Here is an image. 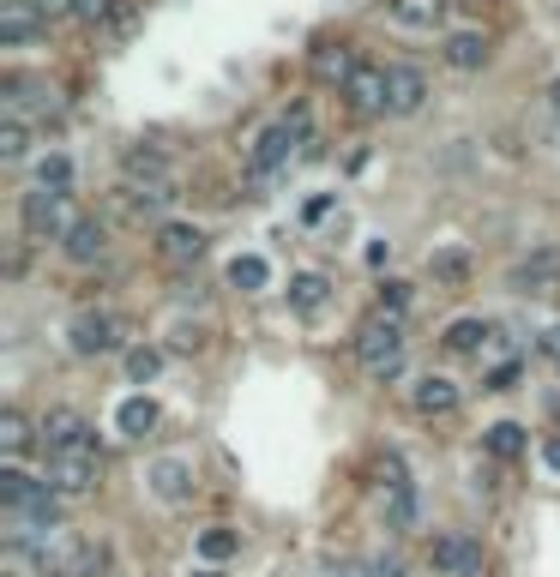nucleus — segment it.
<instances>
[{
    "mask_svg": "<svg viewBox=\"0 0 560 577\" xmlns=\"http://www.w3.org/2000/svg\"><path fill=\"white\" fill-rule=\"evenodd\" d=\"M307 139H314V121H307V109L296 102L284 121H272L254 139V151H247V181H254V187L277 181V175L289 169V157H296V145H307Z\"/></svg>",
    "mask_w": 560,
    "mask_h": 577,
    "instance_id": "1",
    "label": "nucleus"
},
{
    "mask_svg": "<svg viewBox=\"0 0 560 577\" xmlns=\"http://www.w3.org/2000/svg\"><path fill=\"white\" fill-rule=\"evenodd\" d=\"M356 361H362V374H374L380 385L404 374V319H386V314H374L356 331Z\"/></svg>",
    "mask_w": 560,
    "mask_h": 577,
    "instance_id": "2",
    "label": "nucleus"
},
{
    "mask_svg": "<svg viewBox=\"0 0 560 577\" xmlns=\"http://www.w3.org/2000/svg\"><path fill=\"white\" fill-rule=\"evenodd\" d=\"M19 223H24V235L31 241H67L72 235V192H49V187H31L19 199Z\"/></svg>",
    "mask_w": 560,
    "mask_h": 577,
    "instance_id": "3",
    "label": "nucleus"
},
{
    "mask_svg": "<svg viewBox=\"0 0 560 577\" xmlns=\"http://www.w3.org/2000/svg\"><path fill=\"white\" fill-rule=\"evenodd\" d=\"M429 566L440 577H489V554H482L477 536H464V529H446L434 547H429Z\"/></svg>",
    "mask_w": 560,
    "mask_h": 577,
    "instance_id": "4",
    "label": "nucleus"
},
{
    "mask_svg": "<svg viewBox=\"0 0 560 577\" xmlns=\"http://www.w3.org/2000/svg\"><path fill=\"white\" fill-rule=\"evenodd\" d=\"M42 481H49L61 499H85V494H97L102 464H97V451H61V457H49V476Z\"/></svg>",
    "mask_w": 560,
    "mask_h": 577,
    "instance_id": "5",
    "label": "nucleus"
},
{
    "mask_svg": "<svg viewBox=\"0 0 560 577\" xmlns=\"http://www.w3.org/2000/svg\"><path fill=\"white\" fill-rule=\"evenodd\" d=\"M42 451L61 457V451H97V427L79 416V409H49L42 416Z\"/></svg>",
    "mask_w": 560,
    "mask_h": 577,
    "instance_id": "6",
    "label": "nucleus"
},
{
    "mask_svg": "<svg viewBox=\"0 0 560 577\" xmlns=\"http://www.w3.org/2000/svg\"><path fill=\"white\" fill-rule=\"evenodd\" d=\"M67 349L79 355V361H97V355H115L121 349V325L109 314H79L67 325Z\"/></svg>",
    "mask_w": 560,
    "mask_h": 577,
    "instance_id": "7",
    "label": "nucleus"
},
{
    "mask_svg": "<svg viewBox=\"0 0 560 577\" xmlns=\"http://www.w3.org/2000/svg\"><path fill=\"white\" fill-rule=\"evenodd\" d=\"M344 97H350V109H356V115H380V109H386V67L356 61V72L344 79Z\"/></svg>",
    "mask_w": 560,
    "mask_h": 577,
    "instance_id": "8",
    "label": "nucleus"
},
{
    "mask_svg": "<svg viewBox=\"0 0 560 577\" xmlns=\"http://www.w3.org/2000/svg\"><path fill=\"white\" fill-rule=\"evenodd\" d=\"M422 102H429V79L404 61L386 67V115H416Z\"/></svg>",
    "mask_w": 560,
    "mask_h": 577,
    "instance_id": "9",
    "label": "nucleus"
},
{
    "mask_svg": "<svg viewBox=\"0 0 560 577\" xmlns=\"http://www.w3.org/2000/svg\"><path fill=\"white\" fill-rule=\"evenodd\" d=\"M554 283H560V247H537L530 259L512 265V289H519V295H542Z\"/></svg>",
    "mask_w": 560,
    "mask_h": 577,
    "instance_id": "10",
    "label": "nucleus"
},
{
    "mask_svg": "<svg viewBox=\"0 0 560 577\" xmlns=\"http://www.w3.org/2000/svg\"><path fill=\"white\" fill-rule=\"evenodd\" d=\"M42 12L31 7V0H7V7H0V42H7V49H31V42L42 37Z\"/></svg>",
    "mask_w": 560,
    "mask_h": 577,
    "instance_id": "11",
    "label": "nucleus"
},
{
    "mask_svg": "<svg viewBox=\"0 0 560 577\" xmlns=\"http://www.w3.org/2000/svg\"><path fill=\"white\" fill-rule=\"evenodd\" d=\"M157 253L169 265H199L205 259V229L199 223H164L157 229Z\"/></svg>",
    "mask_w": 560,
    "mask_h": 577,
    "instance_id": "12",
    "label": "nucleus"
},
{
    "mask_svg": "<svg viewBox=\"0 0 560 577\" xmlns=\"http://www.w3.org/2000/svg\"><path fill=\"white\" fill-rule=\"evenodd\" d=\"M145 481H151V494L164 499V506H181V499L194 494V469H187L181 457H157V464L145 469Z\"/></svg>",
    "mask_w": 560,
    "mask_h": 577,
    "instance_id": "13",
    "label": "nucleus"
},
{
    "mask_svg": "<svg viewBox=\"0 0 560 577\" xmlns=\"http://www.w3.org/2000/svg\"><path fill=\"white\" fill-rule=\"evenodd\" d=\"M410 409H416V416H452V409H459V385H452L446 374H429V379H416V391H410Z\"/></svg>",
    "mask_w": 560,
    "mask_h": 577,
    "instance_id": "14",
    "label": "nucleus"
},
{
    "mask_svg": "<svg viewBox=\"0 0 560 577\" xmlns=\"http://www.w3.org/2000/svg\"><path fill=\"white\" fill-rule=\"evenodd\" d=\"M121 169L132 187H164L169 181V157L157 151V145H127L121 151Z\"/></svg>",
    "mask_w": 560,
    "mask_h": 577,
    "instance_id": "15",
    "label": "nucleus"
},
{
    "mask_svg": "<svg viewBox=\"0 0 560 577\" xmlns=\"http://www.w3.org/2000/svg\"><path fill=\"white\" fill-rule=\"evenodd\" d=\"M332 301V283H326V271H296L289 277V314H302V319H314L320 307Z\"/></svg>",
    "mask_w": 560,
    "mask_h": 577,
    "instance_id": "16",
    "label": "nucleus"
},
{
    "mask_svg": "<svg viewBox=\"0 0 560 577\" xmlns=\"http://www.w3.org/2000/svg\"><path fill=\"white\" fill-rule=\"evenodd\" d=\"M157 427V404L145 391H132V397H121V409H115V434L121 439H145Z\"/></svg>",
    "mask_w": 560,
    "mask_h": 577,
    "instance_id": "17",
    "label": "nucleus"
},
{
    "mask_svg": "<svg viewBox=\"0 0 560 577\" xmlns=\"http://www.w3.org/2000/svg\"><path fill=\"white\" fill-rule=\"evenodd\" d=\"M61 247H67V259H72V265H91V259H102V247H109V229H102L97 217H79Z\"/></svg>",
    "mask_w": 560,
    "mask_h": 577,
    "instance_id": "18",
    "label": "nucleus"
},
{
    "mask_svg": "<svg viewBox=\"0 0 560 577\" xmlns=\"http://www.w3.org/2000/svg\"><path fill=\"white\" fill-rule=\"evenodd\" d=\"M482 61H489V37H477V31L446 37V67L452 72H482Z\"/></svg>",
    "mask_w": 560,
    "mask_h": 577,
    "instance_id": "19",
    "label": "nucleus"
},
{
    "mask_svg": "<svg viewBox=\"0 0 560 577\" xmlns=\"http://www.w3.org/2000/svg\"><path fill=\"white\" fill-rule=\"evenodd\" d=\"M392 24H404V31H434L440 19H446V0H392Z\"/></svg>",
    "mask_w": 560,
    "mask_h": 577,
    "instance_id": "20",
    "label": "nucleus"
},
{
    "mask_svg": "<svg viewBox=\"0 0 560 577\" xmlns=\"http://www.w3.org/2000/svg\"><path fill=\"white\" fill-rule=\"evenodd\" d=\"M429 271H434V283H446V289H464L477 265H470V253H464V247H440V253H429Z\"/></svg>",
    "mask_w": 560,
    "mask_h": 577,
    "instance_id": "21",
    "label": "nucleus"
},
{
    "mask_svg": "<svg viewBox=\"0 0 560 577\" xmlns=\"http://www.w3.org/2000/svg\"><path fill=\"white\" fill-rule=\"evenodd\" d=\"M314 72H320L326 84H337V91H344V79L356 72V54H350L344 42H320V49H314Z\"/></svg>",
    "mask_w": 560,
    "mask_h": 577,
    "instance_id": "22",
    "label": "nucleus"
},
{
    "mask_svg": "<svg viewBox=\"0 0 560 577\" xmlns=\"http://www.w3.org/2000/svg\"><path fill=\"white\" fill-rule=\"evenodd\" d=\"M524 446H530V439H524V427H519V421H494L489 434H482V451H489V457H500V464L524 457Z\"/></svg>",
    "mask_w": 560,
    "mask_h": 577,
    "instance_id": "23",
    "label": "nucleus"
},
{
    "mask_svg": "<svg viewBox=\"0 0 560 577\" xmlns=\"http://www.w3.org/2000/svg\"><path fill=\"white\" fill-rule=\"evenodd\" d=\"M229 283L242 295H259V289H272V265H265L259 253H235L229 259Z\"/></svg>",
    "mask_w": 560,
    "mask_h": 577,
    "instance_id": "24",
    "label": "nucleus"
},
{
    "mask_svg": "<svg viewBox=\"0 0 560 577\" xmlns=\"http://www.w3.org/2000/svg\"><path fill=\"white\" fill-rule=\"evenodd\" d=\"M235 547H242V536L224 524H212V529H199V541H194V554L205 559V566H224V559H235Z\"/></svg>",
    "mask_w": 560,
    "mask_h": 577,
    "instance_id": "25",
    "label": "nucleus"
},
{
    "mask_svg": "<svg viewBox=\"0 0 560 577\" xmlns=\"http://www.w3.org/2000/svg\"><path fill=\"white\" fill-rule=\"evenodd\" d=\"M489 337H494V331H489V325H482V319H452V325H446V349H452V355H470V349H482V344H489Z\"/></svg>",
    "mask_w": 560,
    "mask_h": 577,
    "instance_id": "26",
    "label": "nucleus"
},
{
    "mask_svg": "<svg viewBox=\"0 0 560 577\" xmlns=\"http://www.w3.org/2000/svg\"><path fill=\"white\" fill-rule=\"evenodd\" d=\"M31 157V127H24V115H7V127H0V162H24Z\"/></svg>",
    "mask_w": 560,
    "mask_h": 577,
    "instance_id": "27",
    "label": "nucleus"
},
{
    "mask_svg": "<svg viewBox=\"0 0 560 577\" xmlns=\"http://www.w3.org/2000/svg\"><path fill=\"white\" fill-rule=\"evenodd\" d=\"M157 374H164V349L132 344V349H127V379H132V385H151Z\"/></svg>",
    "mask_w": 560,
    "mask_h": 577,
    "instance_id": "28",
    "label": "nucleus"
},
{
    "mask_svg": "<svg viewBox=\"0 0 560 577\" xmlns=\"http://www.w3.org/2000/svg\"><path fill=\"white\" fill-rule=\"evenodd\" d=\"M37 187H49V192H67L72 187V157H61V151H49L37 162Z\"/></svg>",
    "mask_w": 560,
    "mask_h": 577,
    "instance_id": "29",
    "label": "nucleus"
},
{
    "mask_svg": "<svg viewBox=\"0 0 560 577\" xmlns=\"http://www.w3.org/2000/svg\"><path fill=\"white\" fill-rule=\"evenodd\" d=\"M410 295H416V289H410L404 277H380V314H386V319H404V314H410Z\"/></svg>",
    "mask_w": 560,
    "mask_h": 577,
    "instance_id": "30",
    "label": "nucleus"
},
{
    "mask_svg": "<svg viewBox=\"0 0 560 577\" xmlns=\"http://www.w3.org/2000/svg\"><path fill=\"white\" fill-rule=\"evenodd\" d=\"M386 524H392V529H410V524H416V481H410V487H392V494H386Z\"/></svg>",
    "mask_w": 560,
    "mask_h": 577,
    "instance_id": "31",
    "label": "nucleus"
},
{
    "mask_svg": "<svg viewBox=\"0 0 560 577\" xmlns=\"http://www.w3.org/2000/svg\"><path fill=\"white\" fill-rule=\"evenodd\" d=\"M79 19L85 24H127V0H79Z\"/></svg>",
    "mask_w": 560,
    "mask_h": 577,
    "instance_id": "32",
    "label": "nucleus"
},
{
    "mask_svg": "<svg viewBox=\"0 0 560 577\" xmlns=\"http://www.w3.org/2000/svg\"><path fill=\"white\" fill-rule=\"evenodd\" d=\"M0 446H7V451H24V446H31V421H24L19 409H7V416H0Z\"/></svg>",
    "mask_w": 560,
    "mask_h": 577,
    "instance_id": "33",
    "label": "nucleus"
},
{
    "mask_svg": "<svg viewBox=\"0 0 560 577\" xmlns=\"http://www.w3.org/2000/svg\"><path fill=\"white\" fill-rule=\"evenodd\" d=\"M524 379V361H519V355H507V361H500V367H489V379H482V391H512V385H519Z\"/></svg>",
    "mask_w": 560,
    "mask_h": 577,
    "instance_id": "34",
    "label": "nucleus"
},
{
    "mask_svg": "<svg viewBox=\"0 0 560 577\" xmlns=\"http://www.w3.org/2000/svg\"><path fill=\"white\" fill-rule=\"evenodd\" d=\"M169 199H175V181H164V187H132V205H139V211H164Z\"/></svg>",
    "mask_w": 560,
    "mask_h": 577,
    "instance_id": "35",
    "label": "nucleus"
},
{
    "mask_svg": "<svg viewBox=\"0 0 560 577\" xmlns=\"http://www.w3.org/2000/svg\"><path fill=\"white\" fill-rule=\"evenodd\" d=\"M367 571H374V577H410V559L404 554H374V559H367Z\"/></svg>",
    "mask_w": 560,
    "mask_h": 577,
    "instance_id": "36",
    "label": "nucleus"
},
{
    "mask_svg": "<svg viewBox=\"0 0 560 577\" xmlns=\"http://www.w3.org/2000/svg\"><path fill=\"white\" fill-rule=\"evenodd\" d=\"M42 19H67V12H79V0H31Z\"/></svg>",
    "mask_w": 560,
    "mask_h": 577,
    "instance_id": "37",
    "label": "nucleus"
},
{
    "mask_svg": "<svg viewBox=\"0 0 560 577\" xmlns=\"http://www.w3.org/2000/svg\"><path fill=\"white\" fill-rule=\"evenodd\" d=\"M326 577H374V571H367L362 559H332V566H326Z\"/></svg>",
    "mask_w": 560,
    "mask_h": 577,
    "instance_id": "38",
    "label": "nucleus"
},
{
    "mask_svg": "<svg viewBox=\"0 0 560 577\" xmlns=\"http://www.w3.org/2000/svg\"><path fill=\"white\" fill-rule=\"evenodd\" d=\"M542 469H549V476H560V434L542 439Z\"/></svg>",
    "mask_w": 560,
    "mask_h": 577,
    "instance_id": "39",
    "label": "nucleus"
},
{
    "mask_svg": "<svg viewBox=\"0 0 560 577\" xmlns=\"http://www.w3.org/2000/svg\"><path fill=\"white\" fill-rule=\"evenodd\" d=\"M537 349H542V355H549V361H560V325H549V331H542V337H537Z\"/></svg>",
    "mask_w": 560,
    "mask_h": 577,
    "instance_id": "40",
    "label": "nucleus"
},
{
    "mask_svg": "<svg viewBox=\"0 0 560 577\" xmlns=\"http://www.w3.org/2000/svg\"><path fill=\"white\" fill-rule=\"evenodd\" d=\"M326 211H332V192H320V199H307V211H302V217H307V223H320Z\"/></svg>",
    "mask_w": 560,
    "mask_h": 577,
    "instance_id": "41",
    "label": "nucleus"
},
{
    "mask_svg": "<svg viewBox=\"0 0 560 577\" xmlns=\"http://www.w3.org/2000/svg\"><path fill=\"white\" fill-rule=\"evenodd\" d=\"M549 109H554V115H560V79H554V84H549Z\"/></svg>",
    "mask_w": 560,
    "mask_h": 577,
    "instance_id": "42",
    "label": "nucleus"
},
{
    "mask_svg": "<svg viewBox=\"0 0 560 577\" xmlns=\"http://www.w3.org/2000/svg\"><path fill=\"white\" fill-rule=\"evenodd\" d=\"M194 577H224V571H217V566H205V571H194Z\"/></svg>",
    "mask_w": 560,
    "mask_h": 577,
    "instance_id": "43",
    "label": "nucleus"
}]
</instances>
